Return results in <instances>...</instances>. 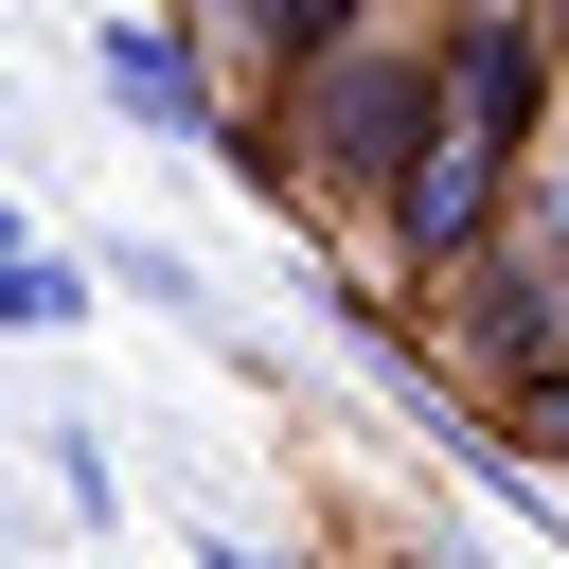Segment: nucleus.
Returning <instances> with one entry per match:
<instances>
[{
  "instance_id": "f257e3e1",
  "label": "nucleus",
  "mask_w": 569,
  "mask_h": 569,
  "mask_svg": "<svg viewBox=\"0 0 569 569\" xmlns=\"http://www.w3.org/2000/svg\"><path fill=\"white\" fill-rule=\"evenodd\" d=\"M498 178H516V142H480L462 107H427V142L391 160V249H409V267H462V249L498 231Z\"/></svg>"
},
{
  "instance_id": "f03ea898",
  "label": "nucleus",
  "mask_w": 569,
  "mask_h": 569,
  "mask_svg": "<svg viewBox=\"0 0 569 569\" xmlns=\"http://www.w3.org/2000/svg\"><path fill=\"white\" fill-rule=\"evenodd\" d=\"M302 142H320L338 178H391V160L427 142V71H409V53H302Z\"/></svg>"
},
{
  "instance_id": "7ed1b4c3",
  "label": "nucleus",
  "mask_w": 569,
  "mask_h": 569,
  "mask_svg": "<svg viewBox=\"0 0 569 569\" xmlns=\"http://www.w3.org/2000/svg\"><path fill=\"white\" fill-rule=\"evenodd\" d=\"M445 107H462L480 142H533V107H551V53H533V18H480V36L445 53Z\"/></svg>"
},
{
  "instance_id": "20e7f679",
  "label": "nucleus",
  "mask_w": 569,
  "mask_h": 569,
  "mask_svg": "<svg viewBox=\"0 0 569 569\" xmlns=\"http://www.w3.org/2000/svg\"><path fill=\"white\" fill-rule=\"evenodd\" d=\"M0 302H18V320H71V267H53L18 213H0Z\"/></svg>"
},
{
  "instance_id": "39448f33",
  "label": "nucleus",
  "mask_w": 569,
  "mask_h": 569,
  "mask_svg": "<svg viewBox=\"0 0 569 569\" xmlns=\"http://www.w3.org/2000/svg\"><path fill=\"white\" fill-rule=\"evenodd\" d=\"M107 71H124V89H142V107H178V124H196V71H178V53H160V36H107Z\"/></svg>"
},
{
  "instance_id": "423d86ee",
  "label": "nucleus",
  "mask_w": 569,
  "mask_h": 569,
  "mask_svg": "<svg viewBox=\"0 0 569 569\" xmlns=\"http://www.w3.org/2000/svg\"><path fill=\"white\" fill-rule=\"evenodd\" d=\"M267 36H284V53H338V36H356V0H267Z\"/></svg>"
},
{
  "instance_id": "0eeeda50",
  "label": "nucleus",
  "mask_w": 569,
  "mask_h": 569,
  "mask_svg": "<svg viewBox=\"0 0 569 569\" xmlns=\"http://www.w3.org/2000/svg\"><path fill=\"white\" fill-rule=\"evenodd\" d=\"M533 427H551V445H569V373H533Z\"/></svg>"
},
{
  "instance_id": "6e6552de",
  "label": "nucleus",
  "mask_w": 569,
  "mask_h": 569,
  "mask_svg": "<svg viewBox=\"0 0 569 569\" xmlns=\"http://www.w3.org/2000/svg\"><path fill=\"white\" fill-rule=\"evenodd\" d=\"M551 231H569V213H551Z\"/></svg>"
}]
</instances>
